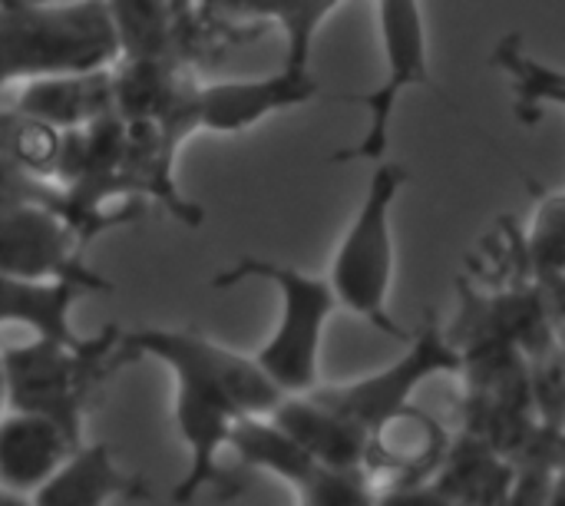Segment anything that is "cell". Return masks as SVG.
Here are the masks:
<instances>
[{"mask_svg":"<svg viewBox=\"0 0 565 506\" xmlns=\"http://www.w3.org/2000/svg\"><path fill=\"white\" fill-rule=\"evenodd\" d=\"M318 99V80L311 70L278 66L275 73L252 80H215L195 83V126L199 133H245L275 113H288Z\"/></svg>","mask_w":565,"mask_h":506,"instance_id":"9","label":"cell"},{"mask_svg":"<svg viewBox=\"0 0 565 506\" xmlns=\"http://www.w3.org/2000/svg\"><path fill=\"white\" fill-rule=\"evenodd\" d=\"M86 242L76 225L53 205L20 202L0 205V275L30 282H70L96 292H113L86 259Z\"/></svg>","mask_w":565,"mask_h":506,"instance_id":"8","label":"cell"},{"mask_svg":"<svg viewBox=\"0 0 565 506\" xmlns=\"http://www.w3.org/2000/svg\"><path fill=\"white\" fill-rule=\"evenodd\" d=\"M377 30L384 46V80L361 99L367 109V129L358 146L334 152L331 162L384 159L401 93L411 86H434L424 0H377Z\"/></svg>","mask_w":565,"mask_h":506,"instance_id":"6","label":"cell"},{"mask_svg":"<svg viewBox=\"0 0 565 506\" xmlns=\"http://www.w3.org/2000/svg\"><path fill=\"white\" fill-rule=\"evenodd\" d=\"M7 411V381H3V361H0V414Z\"/></svg>","mask_w":565,"mask_h":506,"instance_id":"27","label":"cell"},{"mask_svg":"<svg viewBox=\"0 0 565 506\" xmlns=\"http://www.w3.org/2000/svg\"><path fill=\"white\" fill-rule=\"evenodd\" d=\"M89 295L70 282H30L0 275V328H26L33 338L83 345L86 335L73 328V305Z\"/></svg>","mask_w":565,"mask_h":506,"instance_id":"17","label":"cell"},{"mask_svg":"<svg viewBox=\"0 0 565 506\" xmlns=\"http://www.w3.org/2000/svg\"><path fill=\"white\" fill-rule=\"evenodd\" d=\"M0 506H33V500L26 494H13V491L0 487Z\"/></svg>","mask_w":565,"mask_h":506,"instance_id":"26","label":"cell"},{"mask_svg":"<svg viewBox=\"0 0 565 506\" xmlns=\"http://www.w3.org/2000/svg\"><path fill=\"white\" fill-rule=\"evenodd\" d=\"M20 202L53 205V209H60V212L70 219V212H66V196L60 192V186H53V182H46V179L26 172V169L13 159V152L7 149L3 133H0V205H20Z\"/></svg>","mask_w":565,"mask_h":506,"instance_id":"23","label":"cell"},{"mask_svg":"<svg viewBox=\"0 0 565 506\" xmlns=\"http://www.w3.org/2000/svg\"><path fill=\"white\" fill-rule=\"evenodd\" d=\"M497 506H563V467H520Z\"/></svg>","mask_w":565,"mask_h":506,"instance_id":"24","label":"cell"},{"mask_svg":"<svg viewBox=\"0 0 565 506\" xmlns=\"http://www.w3.org/2000/svg\"><path fill=\"white\" fill-rule=\"evenodd\" d=\"M493 66H500L510 76L513 86V113L523 126H533L546 116V109H563L565 83L556 66L540 63L526 46L520 33H507L493 50Z\"/></svg>","mask_w":565,"mask_h":506,"instance_id":"19","label":"cell"},{"mask_svg":"<svg viewBox=\"0 0 565 506\" xmlns=\"http://www.w3.org/2000/svg\"><path fill=\"white\" fill-rule=\"evenodd\" d=\"M516 471L520 467L473 434L454 431L427 484H434L454 506H497L513 487Z\"/></svg>","mask_w":565,"mask_h":506,"instance_id":"16","label":"cell"},{"mask_svg":"<svg viewBox=\"0 0 565 506\" xmlns=\"http://www.w3.org/2000/svg\"><path fill=\"white\" fill-rule=\"evenodd\" d=\"M119 338V328H103L83 345L33 338L26 345L0 348L7 411L40 414L73 444H83L93 394L126 365Z\"/></svg>","mask_w":565,"mask_h":506,"instance_id":"2","label":"cell"},{"mask_svg":"<svg viewBox=\"0 0 565 506\" xmlns=\"http://www.w3.org/2000/svg\"><path fill=\"white\" fill-rule=\"evenodd\" d=\"M119 56L175 60L179 7L185 0H103Z\"/></svg>","mask_w":565,"mask_h":506,"instance_id":"18","label":"cell"},{"mask_svg":"<svg viewBox=\"0 0 565 506\" xmlns=\"http://www.w3.org/2000/svg\"><path fill=\"white\" fill-rule=\"evenodd\" d=\"M407 182L411 172L401 162H374L361 209L354 212L328 272L334 305L397 341H407V331L387 312V298L394 285V205Z\"/></svg>","mask_w":565,"mask_h":506,"instance_id":"5","label":"cell"},{"mask_svg":"<svg viewBox=\"0 0 565 506\" xmlns=\"http://www.w3.org/2000/svg\"><path fill=\"white\" fill-rule=\"evenodd\" d=\"M242 282H268L281 295V318L271 338L252 355L255 365L281 394H308L321 384V345L331 315L338 312L328 278L308 275L285 262L242 255L212 275V288L225 292Z\"/></svg>","mask_w":565,"mask_h":506,"instance_id":"4","label":"cell"},{"mask_svg":"<svg viewBox=\"0 0 565 506\" xmlns=\"http://www.w3.org/2000/svg\"><path fill=\"white\" fill-rule=\"evenodd\" d=\"M268 421L285 431L315 464L334 471H358L364 467L367 434L328 408L321 398L308 394H281V401L268 411Z\"/></svg>","mask_w":565,"mask_h":506,"instance_id":"12","label":"cell"},{"mask_svg":"<svg viewBox=\"0 0 565 506\" xmlns=\"http://www.w3.org/2000/svg\"><path fill=\"white\" fill-rule=\"evenodd\" d=\"M76 444L46 418L26 411L0 414V487L33 494Z\"/></svg>","mask_w":565,"mask_h":506,"instance_id":"15","label":"cell"},{"mask_svg":"<svg viewBox=\"0 0 565 506\" xmlns=\"http://www.w3.org/2000/svg\"><path fill=\"white\" fill-rule=\"evenodd\" d=\"M374 506H454L434 484H407V487H381Z\"/></svg>","mask_w":565,"mask_h":506,"instance_id":"25","label":"cell"},{"mask_svg":"<svg viewBox=\"0 0 565 506\" xmlns=\"http://www.w3.org/2000/svg\"><path fill=\"white\" fill-rule=\"evenodd\" d=\"M523 259L530 278L546 292V298L563 308L565 278V196L550 192L533 219L530 235H523Z\"/></svg>","mask_w":565,"mask_h":506,"instance_id":"21","label":"cell"},{"mask_svg":"<svg viewBox=\"0 0 565 506\" xmlns=\"http://www.w3.org/2000/svg\"><path fill=\"white\" fill-rule=\"evenodd\" d=\"M116 60L119 43L103 0H0V89Z\"/></svg>","mask_w":565,"mask_h":506,"instance_id":"3","label":"cell"},{"mask_svg":"<svg viewBox=\"0 0 565 506\" xmlns=\"http://www.w3.org/2000/svg\"><path fill=\"white\" fill-rule=\"evenodd\" d=\"M225 451H232L245 467L275 474L278 481H285L291 491H298L311 474L315 464L285 431H278L268 414H255V418H242L232 431H228V444Z\"/></svg>","mask_w":565,"mask_h":506,"instance_id":"20","label":"cell"},{"mask_svg":"<svg viewBox=\"0 0 565 506\" xmlns=\"http://www.w3.org/2000/svg\"><path fill=\"white\" fill-rule=\"evenodd\" d=\"M457 371H460L457 345L447 338V331L437 318H427L411 335L407 351L394 365H387L374 375L344 381V384H318L311 394L321 398L338 414H344L348 421H354L364 434H371L377 424H384L387 418L411 408V401L424 381L457 375Z\"/></svg>","mask_w":565,"mask_h":506,"instance_id":"7","label":"cell"},{"mask_svg":"<svg viewBox=\"0 0 565 506\" xmlns=\"http://www.w3.org/2000/svg\"><path fill=\"white\" fill-rule=\"evenodd\" d=\"M450 434L414 404L387 418L367 434L364 471L381 487L427 484Z\"/></svg>","mask_w":565,"mask_h":506,"instance_id":"10","label":"cell"},{"mask_svg":"<svg viewBox=\"0 0 565 506\" xmlns=\"http://www.w3.org/2000/svg\"><path fill=\"white\" fill-rule=\"evenodd\" d=\"M13 109L40 119L60 133L89 126V123L116 113V106H113V66L26 80V83H20Z\"/></svg>","mask_w":565,"mask_h":506,"instance_id":"13","label":"cell"},{"mask_svg":"<svg viewBox=\"0 0 565 506\" xmlns=\"http://www.w3.org/2000/svg\"><path fill=\"white\" fill-rule=\"evenodd\" d=\"M149 497V484L119 467L113 447L103 441L76 444L66 461L30 494L33 506H109Z\"/></svg>","mask_w":565,"mask_h":506,"instance_id":"11","label":"cell"},{"mask_svg":"<svg viewBox=\"0 0 565 506\" xmlns=\"http://www.w3.org/2000/svg\"><path fill=\"white\" fill-rule=\"evenodd\" d=\"M341 0H192L202 23L275 20L285 33V66L311 70L315 40Z\"/></svg>","mask_w":565,"mask_h":506,"instance_id":"14","label":"cell"},{"mask_svg":"<svg viewBox=\"0 0 565 506\" xmlns=\"http://www.w3.org/2000/svg\"><path fill=\"white\" fill-rule=\"evenodd\" d=\"M119 348L126 365L156 358L175 378V431L185 444L189 467L172 500L192 504L205 487L218 484V457L228 431L242 418L268 414L281 401V391L252 355L192 328H136L119 338Z\"/></svg>","mask_w":565,"mask_h":506,"instance_id":"1","label":"cell"},{"mask_svg":"<svg viewBox=\"0 0 565 506\" xmlns=\"http://www.w3.org/2000/svg\"><path fill=\"white\" fill-rule=\"evenodd\" d=\"M295 494H298V506H374L377 484L367 477L364 467L358 471L315 467V474Z\"/></svg>","mask_w":565,"mask_h":506,"instance_id":"22","label":"cell"}]
</instances>
